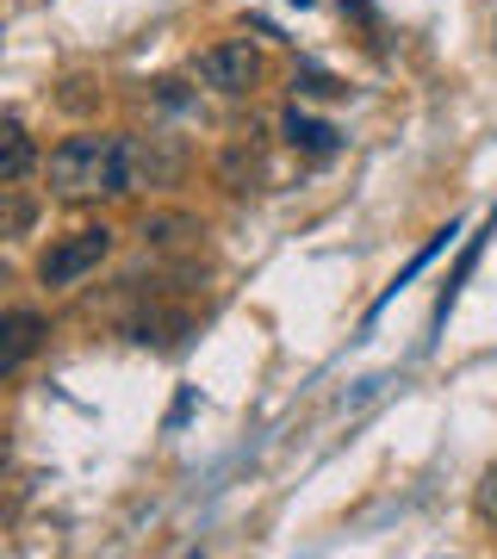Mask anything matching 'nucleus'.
<instances>
[{
    "mask_svg": "<svg viewBox=\"0 0 497 559\" xmlns=\"http://www.w3.org/2000/svg\"><path fill=\"white\" fill-rule=\"evenodd\" d=\"M44 180L62 205H94L131 193V138L125 131H81L62 138L44 162Z\"/></svg>",
    "mask_w": 497,
    "mask_h": 559,
    "instance_id": "f257e3e1",
    "label": "nucleus"
},
{
    "mask_svg": "<svg viewBox=\"0 0 497 559\" xmlns=\"http://www.w3.org/2000/svg\"><path fill=\"white\" fill-rule=\"evenodd\" d=\"M106 255H113V230H106V224H81V230H69V237H57L44 249L38 280L50 293H57V286H75V280H87Z\"/></svg>",
    "mask_w": 497,
    "mask_h": 559,
    "instance_id": "f03ea898",
    "label": "nucleus"
},
{
    "mask_svg": "<svg viewBox=\"0 0 497 559\" xmlns=\"http://www.w3.org/2000/svg\"><path fill=\"white\" fill-rule=\"evenodd\" d=\"M193 75L212 87V94H256V81H261V50L256 44H242V38H224L212 44V50H199L193 57Z\"/></svg>",
    "mask_w": 497,
    "mask_h": 559,
    "instance_id": "7ed1b4c3",
    "label": "nucleus"
},
{
    "mask_svg": "<svg viewBox=\"0 0 497 559\" xmlns=\"http://www.w3.org/2000/svg\"><path fill=\"white\" fill-rule=\"evenodd\" d=\"M187 168V150L175 138H131V193L138 187H175Z\"/></svg>",
    "mask_w": 497,
    "mask_h": 559,
    "instance_id": "20e7f679",
    "label": "nucleus"
},
{
    "mask_svg": "<svg viewBox=\"0 0 497 559\" xmlns=\"http://www.w3.org/2000/svg\"><path fill=\"white\" fill-rule=\"evenodd\" d=\"M0 336H7V348H0V373L13 380L25 360L44 348V336H50V323H44V311H32V305H13L7 311V323H0Z\"/></svg>",
    "mask_w": 497,
    "mask_h": 559,
    "instance_id": "39448f33",
    "label": "nucleus"
},
{
    "mask_svg": "<svg viewBox=\"0 0 497 559\" xmlns=\"http://www.w3.org/2000/svg\"><path fill=\"white\" fill-rule=\"evenodd\" d=\"M32 168H38V143H32V131H25L20 119H7V124H0V180H7V187H20Z\"/></svg>",
    "mask_w": 497,
    "mask_h": 559,
    "instance_id": "423d86ee",
    "label": "nucleus"
},
{
    "mask_svg": "<svg viewBox=\"0 0 497 559\" xmlns=\"http://www.w3.org/2000/svg\"><path fill=\"white\" fill-rule=\"evenodd\" d=\"M280 131H286V143H293V150H305V156H336L342 150V131L336 124H323V119H305V112H286V124H280Z\"/></svg>",
    "mask_w": 497,
    "mask_h": 559,
    "instance_id": "0eeeda50",
    "label": "nucleus"
},
{
    "mask_svg": "<svg viewBox=\"0 0 497 559\" xmlns=\"http://www.w3.org/2000/svg\"><path fill=\"white\" fill-rule=\"evenodd\" d=\"M454 237H460V224H441L436 237H429V242H423V249H417V255H411V261H404V267H398L392 293H398V286H411V280H417L423 267H429V261H436V255H441V249H448V242H454ZM392 293H386V299H392Z\"/></svg>",
    "mask_w": 497,
    "mask_h": 559,
    "instance_id": "6e6552de",
    "label": "nucleus"
},
{
    "mask_svg": "<svg viewBox=\"0 0 497 559\" xmlns=\"http://www.w3.org/2000/svg\"><path fill=\"white\" fill-rule=\"evenodd\" d=\"M187 237H205L193 218H180V212H156V218H143V242H187Z\"/></svg>",
    "mask_w": 497,
    "mask_h": 559,
    "instance_id": "1a4fd4ad",
    "label": "nucleus"
},
{
    "mask_svg": "<svg viewBox=\"0 0 497 559\" xmlns=\"http://www.w3.org/2000/svg\"><path fill=\"white\" fill-rule=\"evenodd\" d=\"M298 94H311V100H336V94H348L336 75H318V69H305V75H293Z\"/></svg>",
    "mask_w": 497,
    "mask_h": 559,
    "instance_id": "9d476101",
    "label": "nucleus"
},
{
    "mask_svg": "<svg viewBox=\"0 0 497 559\" xmlns=\"http://www.w3.org/2000/svg\"><path fill=\"white\" fill-rule=\"evenodd\" d=\"M478 522H485V528H497V473L478 485Z\"/></svg>",
    "mask_w": 497,
    "mask_h": 559,
    "instance_id": "9b49d317",
    "label": "nucleus"
},
{
    "mask_svg": "<svg viewBox=\"0 0 497 559\" xmlns=\"http://www.w3.org/2000/svg\"><path fill=\"white\" fill-rule=\"evenodd\" d=\"M293 7H318V0H293Z\"/></svg>",
    "mask_w": 497,
    "mask_h": 559,
    "instance_id": "f8f14e48",
    "label": "nucleus"
}]
</instances>
